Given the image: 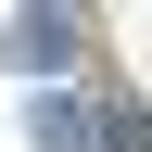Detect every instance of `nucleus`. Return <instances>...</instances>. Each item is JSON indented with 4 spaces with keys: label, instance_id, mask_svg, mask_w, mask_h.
Listing matches in <instances>:
<instances>
[{
    "label": "nucleus",
    "instance_id": "f257e3e1",
    "mask_svg": "<svg viewBox=\"0 0 152 152\" xmlns=\"http://www.w3.org/2000/svg\"><path fill=\"white\" fill-rule=\"evenodd\" d=\"M76 38H89L76 13H26V26H13V64H26V76H51V64H76Z\"/></svg>",
    "mask_w": 152,
    "mask_h": 152
}]
</instances>
